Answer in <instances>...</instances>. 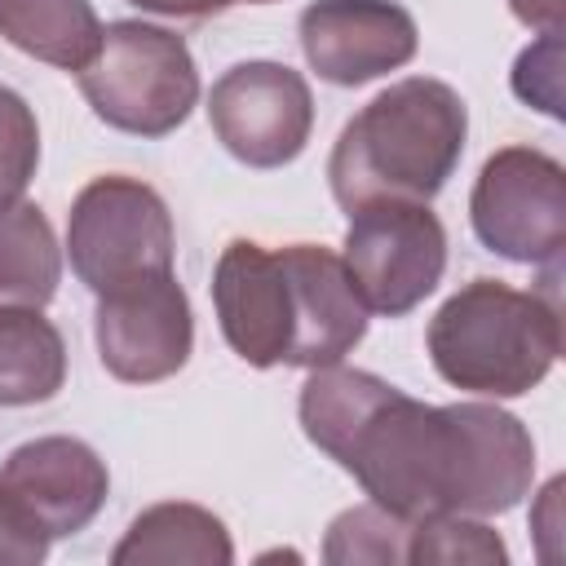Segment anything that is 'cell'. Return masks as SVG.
<instances>
[{
    "label": "cell",
    "instance_id": "6da1fadb",
    "mask_svg": "<svg viewBox=\"0 0 566 566\" xmlns=\"http://www.w3.org/2000/svg\"><path fill=\"white\" fill-rule=\"evenodd\" d=\"M296 416L305 438L402 522L509 513L535 482L531 429L495 402L433 407L376 371L327 363L310 367Z\"/></svg>",
    "mask_w": 566,
    "mask_h": 566
},
{
    "label": "cell",
    "instance_id": "4fadbf2b",
    "mask_svg": "<svg viewBox=\"0 0 566 566\" xmlns=\"http://www.w3.org/2000/svg\"><path fill=\"white\" fill-rule=\"evenodd\" d=\"M115 566H230L234 544L226 522L190 500H164L133 517L111 548Z\"/></svg>",
    "mask_w": 566,
    "mask_h": 566
},
{
    "label": "cell",
    "instance_id": "52a82bcc",
    "mask_svg": "<svg viewBox=\"0 0 566 566\" xmlns=\"http://www.w3.org/2000/svg\"><path fill=\"white\" fill-rule=\"evenodd\" d=\"M469 221L495 256L557 270L566 248V168L535 146L495 150L473 181Z\"/></svg>",
    "mask_w": 566,
    "mask_h": 566
},
{
    "label": "cell",
    "instance_id": "ffe728a7",
    "mask_svg": "<svg viewBox=\"0 0 566 566\" xmlns=\"http://www.w3.org/2000/svg\"><path fill=\"white\" fill-rule=\"evenodd\" d=\"M562 35H539V44L522 49L513 62V93L544 115H562Z\"/></svg>",
    "mask_w": 566,
    "mask_h": 566
},
{
    "label": "cell",
    "instance_id": "3957f363",
    "mask_svg": "<svg viewBox=\"0 0 566 566\" xmlns=\"http://www.w3.org/2000/svg\"><path fill=\"white\" fill-rule=\"evenodd\" d=\"M469 137L464 97L433 75L380 88L336 137L327 159L332 199L354 212L371 199L429 203L460 168Z\"/></svg>",
    "mask_w": 566,
    "mask_h": 566
},
{
    "label": "cell",
    "instance_id": "9a60e30c",
    "mask_svg": "<svg viewBox=\"0 0 566 566\" xmlns=\"http://www.w3.org/2000/svg\"><path fill=\"white\" fill-rule=\"evenodd\" d=\"M66 385V340L31 305H0V407L57 398Z\"/></svg>",
    "mask_w": 566,
    "mask_h": 566
},
{
    "label": "cell",
    "instance_id": "30bf717a",
    "mask_svg": "<svg viewBox=\"0 0 566 566\" xmlns=\"http://www.w3.org/2000/svg\"><path fill=\"white\" fill-rule=\"evenodd\" d=\"M93 340L102 367L124 385H155L177 376L195 349V314L177 270L102 292Z\"/></svg>",
    "mask_w": 566,
    "mask_h": 566
},
{
    "label": "cell",
    "instance_id": "44dd1931",
    "mask_svg": "<svg viewBox=\"0 0 566 566\" xmlns=\"http://www.w3.org/2000/svg\"><path fill=\"white\" fill-rule=\"evenodd\" d=\"M44 557H49V539L0 500V566H40Z\"/></svg>",
    "mask_w": 566,
    "mask_h": 566
},
{
    "label": "cell",
    "instance_id": "7a4b0ae2",
    "mask_svg": "<svg viewBox=\"0 0 566 566\" xmlns=\"http://www.w3.org/2000/svg\"><path fill=\"white\" fill-rule=\"evenodd\" d=\"M212 310L248 367L345 363L367 336V305L345 256L323 243L261 248L230 239L212 270Z\"/></svg>",
    "mask_w": 566,
    "mask_h": 566
},
{
    "label": "cell",
    "instance_id": "603a6c76",
    "mask_svg": "<svg viewBox=\"0 0 566 566\" xmlns=\"http://www.w3.org/2000/svg\"><path fill=\"white\" fill-rule=\"evenodd\" d=\"M509 9L539 35H562V0H509Z\"/></svg>",
    "mask_w": 566,
    "mask_h": 566
},
{
    "label": "cell",
    "instance_id": "ac0fdd59",
    "mask_svg": "<svg viewBox=\"0 0 566 566\" xmlns=\"http://www.w3.org/2000/svg\"><path fill=\"white\" fill-rule=\"evenodd\" d=\"M407 562H416V566H433V562H447V566H460V562H469V566H504L509 548H504L500 531H491L473 513H433V517L411 522Z\"/></svg>",
    "mask_w": 566,
    "mask_h": 566
},
{
    "label": "cell",
    "instance_id": "2e32d148",
    "mask_svg": "<svg viewBox=\"0 0 566 566\" xmlns=\"http://www.w3.org/2000/svg\"><path fill=\"white\" fill-rule=\"evenodd\" d=\"M62 283V248L40 203H0V305L44 310Z\"/></svg>",
    "mask_w": 566,
    "mask_h": 566
},
{
    "label": "cell",
    "instance_id": "277c9868",
    "mask_svg": "<svg viewBox=\"0 0 566 566\" xmlns=\"http://www.w3.org/2000/svg\"><path fill=\"white\" fill-rule=\"evenodd\" d=\"M433 371L478 398L531 394L562 354V310L548 292L473 279L451 292L424 332Z\"/></svg>",
    "mask_w": 566,
    "mask_h": 566
},
{
    "label": "cell",
    "instance_id": "8fae6325",
    "mask_svg": "<svg viewBox=\"0 0 566 566\" xmlns=\"http://www.w3.org/2000/svg\"><path fill=\"white\" fill-rule=\"evenodd\" d=\"M106 491V460L88 442L66 433L31 438L13 447L0 464V500L49 544L80 535L102 513Z\"/></svg>",
    "mask_w": 566,
    "mask_h": 566
},
{
    "label": "cell",
    "instance_id": "5bb4252c",
    "mask_svg": "<svg viewBox=\"0 0 566 566\" xmlns=\"http://www.w3.org/2000/svg\"><path fill=\"white\" fill-rule=\"evenodd\" d=\"M0 35L57 71H84L102 44V18L88 0H0Z\"/></svg>",
    "mask_w": 566,
    "mask_h": 566
},
{
    "label": "cell",
    "instance_id": "9c48e42d",
    "mask_svg": "<svg viewBox=\"0 0 566 566\" xmlns=\"http://www.w3.org/2000/svg\"><path fill=\"white\" fill-rule=\"evenodd\" d=\"M208 124L217 142L248 168L292 164L314 128V97L287 62H234L208 93Z\"/></svg>",
    "mask_w": 566,
    "mask_h": 566
},
{
    "label": "cell",
    "instance_id": "7c38bea8",
    "mask_svg": "<svg viewBox=\"0 0 566 566\" xmlns=\"http://www.w3.org/2000/svg\"><path fill=\"white\" fill-rule=\"evenodd\" d=\"M296 31L318 80L340 88L380 80L407 66L420 49L416 18L398 0H310Z\"/></svg>",
    "mask_w": 566,
    "mask_h": 566
},
{
    "label": "cell",
    "instance_id": "5b68a950",
    "mask_svg": "<svg viewBox=\"0 0 566 566\" xmlns=\"http://www.w3.org/2000/svg\"><path fill=\"white\" fill-rule=\"evenodd\" d=\"M80 93L106 128L168 137L199 102V66L177 31L124 18L102 27V44L80 71Z\"/></svg>",
    "mask_w": 566,
    "mask_h": 566
},
{
    "label": "cell",
    "instance_id": "8992f818",
    "mask_svg": "<svg viewBox=\"0 0 566 566\" xmlns=\"http://www.w3.org/2000/svg\"><path fill=\"white\" fill-rule=\"evenodd\" d=\"M66 256L75 279L93 296L150 274H168L177 256V234L164 195L137 177H93L71 203Z\"/></svg>",
    "mask_w": 566,
    "mask_h": 566
},
{
    "label": "cell",
    "instance_id": "d6986e66",
    "mask_svg": "<svg viewBox=\"0 0 566 566\" xmlns=\"http://www.w3.org/2000/svg\"><path fill=\"white\" fill-rule=\"evenodd\" d=\"M40 168V124L22 93L0 84V203L22 199Z\"/></svg>",
    "mask_w": 566,
    "mask_h": 566
},
{
    "label": "cell",
    "instance_id": "e0dca14e",
    "mask_svg": "<svg viewBox=\"0 0 566 566\" xmlns=\"http://www.w3.org/2000/svg\"><path fill=\"white\" fill-rule=\"evenodd\" d=\"M407 531L411 522L394 517L380 504H354L332 517L323 539V562L332 566H398L407 562Z\"/></svg>",
    "mask_w": 566,
    "mask_h": 566
},
{
    "label": "cell",
    "instance_id": "ba28073f",
    "mask_svg": "<svg viewBox=\"0 0 566 566\" xmlns=\"http://www.w3.org/2000/svg\"><path fill=\"white\" fill-rule=\"evenodd\" d=\"M340 256L367 314L402 318L442 283L447 230L429 203L371 199L349 212Z\"/></svg>",
    "mask_w": 566,
    "mask_h": 566
},
{
    "label": "cell",
    "instance_id": "7402d4cb",
    "mask_svg": "<svg viewBox=\"0 0 566 566\" xmlns=\"http://www.w3.org/2000/svg\"><path fill=\"white\" fill-rule=\"evenodd\" d=\"M142 13H159V18H212L239 4H274V0H128Z\"/></svg>",
    "mask_w": 566,
    "mask_h": 566
}]
</instances>
